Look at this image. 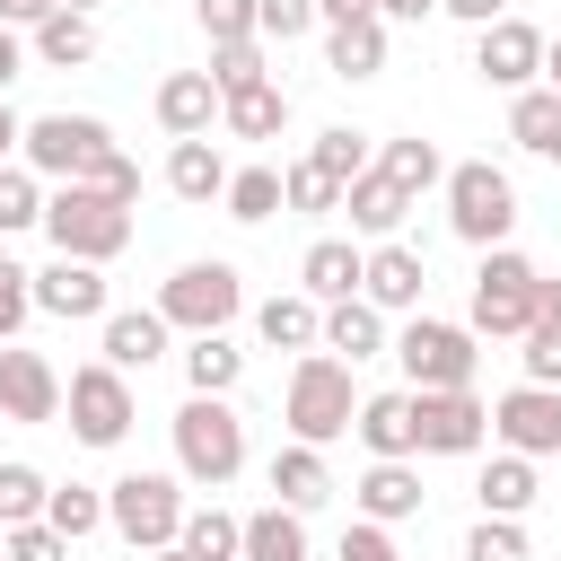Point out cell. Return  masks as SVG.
Here are the masks:
<instances>
[{"instance_id":"34","label":"cell","mask_w":561,"mask_h":561,"mask_svg":"<svg viewBox=\"0 0 561 561\" xmlns=\"http://www.w3.org/2000/svg\"><path fill=\"white\" fill-rule=\"evenodd\" d=\"M377 167H386V175H394V184H403L412 202H421L430 184H447V158H438V149L421 140V131H403V140H386V149H377Z\"/></svg>"},{"instance_id":"15","label":"cell","mask_w":561,"mask_h":561,"mask_svg":"<svg viewBox=\"0 0 561 561\" xmlns=\"http://www.w3.org/2000/svg\"><path fill=\"white\" fill-rule=\"evenodd\" d=\"M0 412H9V421H26V430L61 412V377H53V359H44V351L0 342Z\"/></svg>"},{"instance_id":"20","label":"cell","mask_w":561,"mask_h":561,"mask_svg":"<svg viewBox=\"0 0 561 561\" xmlns=\"http://www.w3.org/2000/svg\"><path fill=\"white\" fill-rule=\"evenodd\" d=\"M351 430H359V447H368V456H421V421H412V386H403V394H368Z\"/></svg>"},{"instance_id":"51","label":"cell","mask_w":561,"mask_h":561,"mask_svg":"<svg viewBox=\"0 0 561 561\" xmlns=\"http://www.w3.org/2000/svg\"><path fill=\"white\" fill-rule=\"evenodd\" d=\"M447 18H465V26H491V18H508V0H438Z\"/></svg>"},{"instance_id":"39","label":"cell","mask_w":561,"mask_h":561,"mask_svg":"<svg viewBox=\"0 0 561 561\" xmlns=\"http://www.w3.org/2000/svg\"><path fill=\"white\" fill-rule=\"evenodd\" d=\"M44 500H53V482L35 473V465H0V526H26V517H44Z\"/></svg>"},{"instance_id":"54","label":"cell","mask_w":561,"mask_h":561,"mask_svg":"<svg viewBox=\"0 0 561 561\" xmlns=\"http://www.w3.org/2000/svg\"><path fill=\"white\" fill-rule=\"evenodd\" d=\"M430 9H438V0H377V18H403V26H421Z\"/></svg>"},{"instance_id":"5","label":"cell","mask_w":561,"mask_h":561,"mask_svg":"<svg viewBox=\"0 0 561 561\" xmlns=\"http://www.w3.org/2000/svg\"><path fill=\"white\" fill-rule=\"evenodd\" d=\"M105 526H114L131 552L175 543V535H184V491H175V473H123V482H105Z\"/></svg>"},{"instance_id":"8","label":"cell","mask_w":561,"mask_h":561,"mask_svg":"<svg viewBox=\"0 0 561 561\" xmlns=\"http://www.w3.org/2000/svg\"><path fill=\"white\" fill-rule=\"evenodd\" d=\"M105 149H114V131H105L96 114H35L26 140H18V158H26L35 175H61V184H79Z\"/></svg>"},{"instance_id":"22","label":"cell","mask_w":561,"mask_h":561,"mask_svg":"<svg viewBox=\"0 0 561 561\" xmlns=\"http://www.w3.org/2000/svg\"><path fill=\"white\" fill-rule=\"evenodd\" d=\"M167 333H175V324H167L158 307H114V316H105V359L131 377V368H149V359L167 351Z\"/></svg>"},{"instance_id":"7","label":"cell","mask_w":561,"mask_h":561,"mask_svg":"<svg viewBox=\"0 0 561 561\" xmlns=\"http://www.w3.org/2000/svg\"><path fill=\"white\" fill-rule=\"evenodd\" d=\"M535 263L526 254H508V245H482V272H473V333H526L535 324Z\"/></svg>"},{"instance_id":"44","label":"cell","mask_w":561,"mask_h":561,"mask_svg":"<svg viewBox=\"0 0 561 561\" xmlns=\"http://www.w3.org/2000/svg\"><path fill=\"white\" fill-rule=\"evenodd\" d=\"M193 18H202L210 44H245L254 35V0H193Z\"/></svg>"},{"instance_id":"9","label":"cell","mask_w":561,"mask_h":561,"mask_svg":"<svg viewBox=\"0 0 561 561\" xmlns=\"http://www.w3.org/2000/svg\"><path fill=\"white\" fill-rule=\"evenodd\" d=\"M394 359H403L412 394H438V386H473V333H465V324L412 316V324L394 333Z\"/></svg>"},{"instance_id":"30","label":"cell","mask_w":561,"mask_h":561,"mask_svg":"<svg viewBox=\"0 0 561 561\" xmlns=\"http://www.w3.org/2000/svg\"><path fill=\"white\" fill-rule=\"evenodd\" d=\"M35 61H44V70H79V61H96V26H88V9H53V18L35 26Z\"/></svg>"},{"instance_id":"35","label":"cell","mask_w":561,"mask_h":561,"mask_svg":"<svg viewBox=\"0 0 561 561\" xmlns=\"http://www.w3.org/2000/svg\"><path fill=\"white\" fill-rule=\"evenodd\" d=\"M184 377H193V394H228V386L245 377V351H237L228 333H193V351H184Z\"/></svg>"},{"instance_id":"47","label":"cell","mask_w":561,"mask_h":561,"mask_svg":"<svg viewBox=\"0 0 561 561\" xmlns=\"http://www.w3.org/2000/svg\"><path fill=\"white\" fill-rule=\"evenodd\" d=\"M26 316H35V272H18V263L0 254V342H18Z\"/></svg>"},{"instance_id":"13","label":"cell","mask_w":561,"mask_h":561,"mask_svg":"<svg viewBox=\"0 0 561 561\" xmlns=\"http://www.w3.org/2000/svg\"><path fill=\"white\" fill-rule=\"evenodd\" d=\"M543 44H552V35H535L526 18H491V26H473V70H482L491 88H535Z\"/></svg>"},{"instance_id":"48","label":"cell","mask_w":561,"mask_h":561,"mask_svg":"<svg viewBox=\"0 0 561 561\" xmlns=\"http://www.w3.org/2000/svg\"><path fill=\"white\" fill-rule=\"evenodd\" d=\"M307 26H316V0H254V35L289 44V35H307Z\"/></svg>"},{"instance_id":"26","label":"cell","mask_w":561,"mask_h":561,"mask_svg":"<svg viewBox=\"0 0 561 561\" xmlns=\"http://www.w3.org/2000/svg\"><path fill=\"white\" fill-rule=\"evenodd\" d=\"M324 70L333 79H377L386 70V18H351L324 35Z\"/></svg>"},{"instance_id":"25","label":"cell","mask_w":561,"mask_h":561,"mask_svg":"<svg viewBox=\"0 0 561 561\" xmlns=\"http://www.w3.org/2000/svg\"><path fill=\"white\" fill-rule=\"evenodd\" d=\"M254 333H263L272 351H316V342H324V298H307V289H298V298H263V307H254Z\"/></svg>"},{"instance_id":"11","label":"cell","mask_w":561,"mask_h":561,"mask_svg":"<svg viewBox=\"0 0 561 561\" xmlns=\"http://www.w3.org/2000/svg\"><path fill=\"white\" fill-rule=\"evenodd\" d=\"M412 421H421V456H473L491 438V403L473 386H438V394H412Z\"/></svg>"},{"instance_id":"14","label":"cell","mask_w":561,"mask_h":561,"mask_svg":"<svg viewBox=\"0 0 561 561\" xmlns=\"http://www.w3.org/2000/svg\"><path fill=\"white\" fill-rule=\"evenodd\" d=\"M35 307L61 316V324H88V316H114L105 307V263H79V254H53L35 272Z\"/></svg>"},{"instance_id":"58","label":"cell","mask_w":561,"mask_h":561,"mask_svg":"<svg viewBox=\"0 0 561 561\" xmlns=\"http://www.w3.org/2000/svg\"><path fill=\"white\" fill-rule=\"evenodd\" d=\"M140 561H193V552H184V543H158V552H140Z\"/></svg>"},{"instance_id":"49","label":"cell","mask_w":561,"mask_h":561,"mask_svg":"<svg viewBox=\"0 0 561 561\" xmlns=\"http://www.w3.org/2000/svg\"><path fill=\"white\" fill-rule=\"evenodd\" d=\"M79 184H96V193H114V202H140V167H131L123 149H105V158H96Z\"/></svg>"},{"instance_id":"17","label":"cell","mask_w":561,"mask_h":561,"mask_svg":"<svg viewBox=\"0 0 561 561\" xmlns=\"http://www.w3.org/2000/svg\"><path fill=\"white\" fill-rule=\"evenodd\" d=\"M219 105H228V96H219L210 70H167V79H158V123H167L175 140H202V131L219 123Z\"/></svg>"},{"instance_id":"45","label":"cell","mask_w":561,"mask_h":561,"mask_svg":"<svg viewBox=\"0 0 561 561\" xmlns=\"http://www.w3.org/2000/svg\"><path fill=\"white\" fill-rule=\"evenodd\" d=\"M465 561H526V535H517V517H482V526L465 535Z\"/></svg>"},{"instance_id":"19","label":"cell","mask_w":561,"mask_h":561,"mask_svg":"<svg viewBox=\"0 0 561 561\" xmlns=\"http://www.w3.org/2000/svg\"><path fill=\"white\" fill-rule=\"evenodd\" d=\"M167 193H175V202H193V210H202V202H228V158L210 149V131L167 149Z\"/></svg>"},{"instance_id":"27","label":"cell","mask_w":561,"mask_h":561,"mask_svg":"<svg viewBox=\"0 0 561 561\" xmlns=\"http://www.w3.org/2000/svg\"><path fill=\"white\" fill-rule=\"evenodd\" d=\"M272 491H280L289 508H316V500H333V465H324V447L289 438V447L272 456Z\"/></svg>"},{"instance_id":"41","label":"cell","mask_w":561,"mask_h":561,"mask_svg":"<svg viewBox=\"0 0 561 561\" xmlns=\"http://www.w3.org/2000/svg\"><path fill=\"white\" fill-rule=\"evenodd\" d=\"M210 79H219V96L272 79V70H263V35H245V44H210Z\"/></svg>"},{"instance_id":"53","label":"cell","mask_w":561,"mask_h":561,"mask_svg":"<svg viewBox=\"0 0 561 561\" xmlns=\"http://www.w3.org/2000/svg\"><path fill=\"white\" fill-rule=\"evenodd\" d=\"M324 26H351V18H377V0H316Z\"/></svg>"},{"instance_id":"23","label":"cell","mask_w":561,"mask_h":561,"mask_svg":"<svg viewBox=\"0 0 561 561\" xmlns=\"http://www.w3.org/2000/svg\"><path fill=\"white\" fill-rule=\"evenodd\" d=\"M342 210H351V228H359V237H394V228H403V210H412V193H403L386 167H368V175L342 193Z\"/></svg>"},{"instance_id":"6","label":"cell","mask_w":561,"mask_h":561,"mask_svg":"<svg viewBox=\"0 0 561 561\" xmlns=\"http://www.w3.org/2000/svg\"><path fill=\"white\" fill-rule=\"evenodd\" d=\"M237 307H245V280H237V263H184L167 289H158V316L167 324H184V333H228L237 324Z\"/></svg>"},{"instance_id":"36","label":"cell","mask_w":561,"mask_h":561,"mask_svg":"<svg viewBox=\"0 0 561 561\" xmlns=\"http://www.w3.org/2000/svg\"><path fill=\"white\" fill-rule=\"evenodd\" d=\"M307 158H316V167H324V175H333L342 193H351V184H359V175L377 167V158H368V131H351V123H333V131H316V149H307Z\"/></svg>"},{"instance_id":"1","label":"cell","mask_w":561,"mask_h":561,"mask_svg":"<svg viewBox=\"0 0 561 561\" xmlns=\"http://www.w3.org/2000/svg\"><path fill=\"white\" fill-rule=\"evenodd\" d=\"M280 421H289V438H307V447H333V438L359 421V394H351V359H333V351H307V359L289 368Z\"/></svg>"},{"instance_id":"18","label":"cell","mask_w":561,"mask_h":561,"mask_svg":"<svg viewBox=\"0 0 561 561\" xmlns=\"http://www.w3.org/2000/svg\"><path fill=\"white\" fill-rule=\"evenodd\" d=\"M351 500H359V517H377V526H403V517H421V500H430V491H421L412 456H377V465L359 473V491H351Z\"/></svg>"},{"instance_id":"29","label":"cell","mask_w":561,"mask_h":561,"mask_svg":"<svg viewBox=\"0 0 561 561\" xmlns=\"http://www.w3.org/2000/svg\"><path fill=\"white\" fill-rule=\"evenodd\" d=\"M473 491H482V517H526V508H535V456H517V447L491 456Z\"/></svg>"},{"instance_id":"4","label":"cell","mask_w":561,"mask_h":561,"mask_svg":"<svg viewBox=\"0 0 561 561\" xmlns=\"http://www.w3.org/2000/svg\"><path fill=\"white\" fill-rule=\"evenodd\" d=\"M447 228H456L465 245H508V228H517V184H508L491 158L447 167Z\"/></svg>"},{"instance_id":"31","label":"cell","mask_w":561,"mask_h":561,"mask_svg":"<svg viewBox=\"0 0 561 561\" xmlns=\"http://www.w3.org/2000/svg\"><path fill=\"white\" fill-rule=\"evenodd\" d=\"M219 123H228L237 140H280V123H289V96H280L272 79H254V88H237V96L219 105Z\"/></svg>"},{"instance_id":"59","label":"cell","mask_w":561,"mask_h":561,"mask_svg":"<svg viewBox=\"0 0 561 561\" xmlns=\"http://www.w3.org/2000/svg\"><path fill=\"white\" fill-rule=\"evenodd\" d=\"M61 9H96V0H61Z\"/></svg>"},{"instance_id":"3","label":"cell","mask_w":561,"mask_h":561,"mask_svg":"<svg viewBox=\"0 0 561 561\" xmlns=\"http://www.w3.org/2000/svg\"><path fill=\"white\" fill-rule=\"evenodd\" d=\"M44 228H53V245L79 254V263H114V254L131 245V202H114V193H96V184H61V193L44 202Z\"/></svg>"},{"instance_id":"16","label":"cell","mask_w":561,"mask_h":561,"mask_svg":"<svg viewBox=\"0 0 561 561\" xmlns=\"http://www.w3.org/2000/svg\"><path fill=\"white\" fill-rule=\"evenodd\" d=\"M421 289H430V263L403 237H377L368 245V272H359V298L386 307V316H403V307H421Z\"/></svg>"},{"instance_id":"46","label":"cell","mask_w":561,"mask_h":561,"mask_svg":"<svg viewBox=\"0 0 561 561\" xmlns=\"http://www.w3.org/2000/svg\"><path fill=\"white\" fill-rule=\"evenodd\" d=\"M0 535H9V561H70V535H61V526H44V517L0 526Z\"/></svg>"},{"instance_id":"10","label":"cell","mask_w":561,"mask_h":561,"mask_svg":"<svg viewBox=\"0 0 561 561\" xmlns=\"http://www.w3.org/2000/svg\"><path fill=\"white\" fill-rule=\"evenodd\" d=\"M61 403H70V438H79V447H123V430H131V377H123L114 359L70 368Z\"/></svg>"},{"instance_id":"28","label":"cell","mask_w":561,"mask_h":561,"mask_svg":"<svg viewBox=\"0 0 561 561\" xmlns=\"http://www.w3.org/2000/svg\"><path fill=\"white\" fill-rule=\"evenodd\" d=\"M508 140L561 167V88H517V105H508Z\"/></svg>"},{"instance_id":"42","label":"cell","mask_w":561,"mask_h":561,"mask_svg":"<svg viewBox=\"0 0 561 561\" xmlns=\"http://www.w3.org/2000/svg\"><path fill=\"white\" fill-rule=\"evenodd\" d=\"M280 184H289V210H307V219H324V210H342V184H333V175H324L316 158H298V167H289Z\"/></svg>"},{"instance_id":"12","label":"cell","mask_w":561,"mask_h":561,"mask_svg":"<svg viewBox=\"0 0 561 561\" xmlns=\"http://www.w3.org/2000/svg\"><path fill=\"white\" fill-rule=\"evenodd\" d=\"M491 438L517 447V456H561V386H508L491 403Z\"/></svg>"},{"instance_id":"43","label":"cell","mask_w":561,"mask_h":561,"mask_svg":"<svg viewBox=\"0 0 561 561\" xmlns=\"http://www.w3.org/2000/svg\"><path fill=\"white\" fill-rule=\"evenodd\" d=\"M517 359H526V377H535V386H561V316H535Z\"/></svg>"},{"instance_id":"60","label":"cell","mask_w":561,"mask_h":561,"mask_svg":"<svg viewBox=\"0 0 561 561\" xmlns=\"http://www.w3.org/2000/svg\"><path fill=\"white\" fill-rule=\"evenodd\" d=\"M0 561H9V535H0Z\"/></svg>"},{"instance_id":"33","label":"cell","mask_w":561,"mask_h":561,"mask_svg":"<svg viewBox=\"0 0 561 561\" xmlns=\"http://www.w3.org/2000/svg\"><path fill=\"white\" fill-rule=\"evenodd\" d=\"M193 561H245V517L228 508H184V535H175Z\"/></svg>"},{"instance_id":"32","label":"cell","mask_w":561,"mask_h":561,"mask_svg":"<svg viewBox=\"0 0 561 561\" xmlns=\"http://www.w3.org/2000/svg\"><path fill=\"white\" fill-rule=\"evenodd\" d=\"M245 561H307V526H298L289 500H272V508L245 517Z\"/></svg>"},{"instance_id":"2","label":"cell","mask_w":561,"mask_h":561,"mask_svg":"<svg viewBox=\"0 0 561 561\" xmlns=\"http://www.w3.org/2000/svg\"><path fill=\"white\" fill-rule=\"evenodd\" d=\"M175 473L202 482V491L245 473V421L228 412V394H184V412H175Z\"/></svg>"},{"instance_id":"24","label":"cell","mask_w":561,"mask_h":561,"mask_svg":"<svg viewBox=\"0 0 561 561\" xmlns=\"http://www.w3.org/2000/svg\"><path fill=\"white\" fill-rule=\"evenodd\" d=\"M359 272H368V254L359 245H342V237H316L307 245V263H298V280H307V298H359Z\"/></svg>"},{"instance_id":"37","label":"cell","mask_w":561,"mask_h":561,"mask_svg":"<svg viewBox=\"0 0 561 561\" xmlns=\"http://www.w3.org/2000/svg\"><path fill=\"white\" fill-rule=\"evenodd\" d=\"M280 202H289L280 167H237V175H228V219H272Z\"/></svg>"},{"instance_id":"38","label":"cell","mask_w":561,"mask_h":561,"mask_svg":"<svg viewBox=\"0 0 561 561\" xmlns=\"http://www.w3.org/2000/svg\"><path fill=\"white\" fill-rule=\"evenodd\" d=\"M44 526H61L70 543H79V535H96V526H105V491H88V482H53Z\"/></svg>"},{"instance_id":"57","label":"cell","mask_w":561,"mask_h":561,"mask_svg":"<svg viewBox=\"0 0 561 561\" xmlns=\"http://www.w3.org/2000/svg\"><path fill=\"white\" fill-rule=\"evenodd\" d=\"M543 79H552V88H561V35H552V44H543Z\"/></svg>"},{"instance_id":"52","label":"cell","mask_w":561,"mask_h":561,"mask_svg":"<svg viewBox=\"0 0 561 561\" xmlns=\"http://www.w3.org/2000/svg\"><path fill=\"white\" fill-rule=\"evenodd\" d=\"M61 0H0V26H44Z\"/></svg>"},{"instance_id":"21","label":"cell","mask_w":561,"mask_h":561,"mask_svg":"<svg viewBox=\"0 0 561 561\" xmlns=\"http://www.w3.org/2000/svg\"><path fill=\"white\" fill-rule=\"evenodd\" d=\"M324 351L351 359V368L377 359V351H386V307H368V298H333V307H324Z\"/></svg>"},{"instance_id":"56","label":"cell","mask_w":561,"mask_h":561,"mask_svg":"<svg viewBox=\"0 0 561 561\" xmlns=\"http://www.w3.org/2000/svg\"><path fill=\"white\" fill-rule=\"evenodd\" d=\"M18 140H26V123H18V114H9V105H0V158H9V149H18Z\"/></svg>"},{"instance_id":"55","label":"cell","mask_w":561,"mask_h":561,"mask_svg":"<svg viewBox=\"0 0 561 561\" xmlns=\"http://www.w3.org/2000/svg\"><path fill=\"white\" fill-rule=\"evenodd\" d=\"M18 61H26V53H18V35H9V26H0V88H9V79H18Z\"/></svg>"},{"instance_id":"50","label":"cell","mask_w":561,"mask_h":561,"mask_svg":"<svg viewBox=\"0 0 561 561\" xmlns=\"http://www.w3.org/2000/svg\"><path fill=\"white\" fill-rule=\"evenodd\" d=\"M333 561H403V552H394V535L377 517H359V526H342V552Z\"/></svg>"},{"instance_id":"40","label":"cell","mask_w":561,"mask_h":561,"mask_svg":"<svg viewBox=\"0 0 561 561\" xmlns=\"http://www.w3.org/2000/svg\"><path fill=\"white\" fill-rule=\"evenodd\" d=\"M35 219H44V184H35V167H26V158H18V167L0 158V237H9V228H35Z\"/></svg>"}]
</instances>
